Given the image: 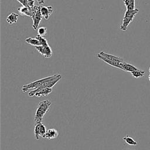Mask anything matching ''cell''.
Wrapping results in <instances>:
<instances>
[{
  "label": "cell",
  "instance_id": "3",
  "mask_svg": "<svg viewBox=\"0 0 150 150\" xmlns=\"http://www.w3.org/2000/svg\"><path fill=\"white\" fill-rule=\"evenodd\" d=\"M52 76H49V77H44L43 79L36 80L35 81H33L32 83H30L28 84H25L24 86H23L22 88V91L24 93L28 91L30 89H33V90H35L37 88H38L39 87H40L45 81H46V80H47L48 79H49L50 78H51Z\"/></svg>",
  "mask_w": 150,
  "mask_h": 150
},
{
  "label": "cell",
  "instance_id": "27",
  "mask_svg": "<svg viewBox=\"0 0 150 150\" xmlns=\"http://www.w3.org/2000/svg\"><path fill=\"white\" fill-rule=\"evenodd\" d=\"M148 79H149V81H150V73H149V74L148 76Z\"/></svg>",
  "mask_w": 150,
  "mask_h": 150
},
{
  "label": "cell",
  "instance_id": "14",
  "mask_svg": "<svg viewBox=\"0 0 150 150\" xmlns=\"http://www.w3.org/2000/svg\"><path fill=\"white\" fill-rule=\"evenodd\" d=\"M18 16H19L18 14L15 12H12L6 18L7 23H8L9 24H13V23H16L18 19Z\"/></svg>",
  "mask_w": 150,
  "mask_h": 150
},
{
  "label": "cell",
  "instance_id": "20",
  "mask_svg": "<svg viewBox=\"0 0 150 150\" xmlns=\"http://www.w3.org/2000/svg\"><path fill=\"white\" fill-rule=\"evenodd\" d=\"M47 132V130L46 129V127L45 125L41 122L40 123V135L43 138H45V135Z\"/></svg>",
  "mask_w": 150,
  "mask_h": 150
},
{
  "label": "cell",
  "instance_id": "10",
  "mask_svg": "<svg viewBox=\"0 0 150 150\" xmlns=\"http://www.w3.org/2000/svg\"><path fill=\"white\" fill-rule=\"evenodd\" d=\"M134 17H128V16H124L122 24L121 25L120 29L122 31H125L129 25V24L133 21Z\"/></svg>",
  "mask_w": 150,
  "mask_h": 150
},
{
  "label": "cell",
  "instance_id": "1",
  "mask_svg": "<svg viewBox=\"0 0 150 150\" xmlns=\"http://www.w3.org/2000/svg\"><path fill=\"white\" fill-rule=\"evenodd\" d=\"M50 105L51 102L47 100L42 101L38 104L34 117L35 124L42 122L43 118L45 114L49 111Z\"/></svg>",
  "mask_w": 150,
  "mask_h": 150
},
{
  "label": "cell",
  "instance_id": "23",
  "mask_svg": "<svg viewBox=\"0 0 150 150\" xmlns=\"http://www.w3.org/2000/svg\"><path fill=\"white\" fill-rule=\"evenodd\" d=\"M123 2H124L125 6L127 7L129 5H130L132 3H135V0H123Z\"/></svg>",
  "mask_w": 150,
  "mask_h": 150
},
{
  "label": "cell",
  "instance_id": "7",
  "mask_svg": "<svg viewBox=\"0 0 150 150\" xmlns=\"http://www.w3.org/2000/svg\"><path fill=\"white\" fill-rule=\"evenodd\" d=\"M40 12L42 16L45 19H48L50 16V15L53 13V9L52 6H41Z\"/></svg>",
  "mask_w": 150,
  "mask_h": 150
},
{
  "label": "cell",
  "instance_id": "16",
  "mask_svg": "<svg viewBox=\"0 0 150 150\" xmlns=\"http://www.w3.org/2000/svg\"><path fill=\"white\" fill-rule=\"evenodd\" d=\"M122 139L128 145H133V146H135L137 145V142L131 137H130L128 135L125 136V137H124L122 138Z\"/></svg>",
  "mask_w": 150,
  "mask_h": 150
},
{
  "label": "cell",
  "instance_id": "17",
  "mask_svg": "<svg viewBox=\"0 0 150 150\" xmlns=\"http://www.w3.org/2000/svg\"><path fill=\"white\" fill-rule=\"evenodd\" d=\"M132 76L136 78V79H138V78H141L142 77H143L144 76V74H145V71H143V70H135V71H134L132 72L131 73Z\"/></svg>",
  "mask_w": 150,
  "mask_h": 150
},
{
  "label": "cell",
  "instance_id": "18",
  "mask_svg": "<svg viewBox=\"0 0 150 150\" xmlns=\"http://www.w3.org/2000/svg\"><path fill=\"white\" fill-rule=\"evenodd\" d=\"M41 123V122H40ZM40 123L36 124L34 129V134H35V138L36 139H39L40 135Z\"/></svg>",
  "mask_w": 150,
  "mask_h": 150
},
{
  "label": "cell",
  "instance_id": "11",
  "mask_svg": "<svg viewBox=\"0 0 150 150\" xmlns=\"http://www.w3.org/2000/svg\"><path fill=\"white\" fill-rule=\"evenodd\" d=\"M120 64H121V69L124 71H125L131 73L134 71H135V70H137L139 69L138 68H137L136 67L134 66L133 65H132L131 64H129L128 63H126L124 61L123 62L121 63Z\"/></svg>",
  "mask_w": 150,
  "mask_h": 150
},
{
  "label": "cell",
  "instance_id": "13",
  "mask_svg": "<svg viewBox=\"0 0 150 150\" xmlns=\"http://www.w3.org/2000/svg\"><path fill=\"white\" fill-rule=\"evenodd\" d=\"M52 88H49V87H46L44 88L42 90H40V91H39L38 92H37L35 96L36 97H45L47 96V95H49L50 93H52Z\"/></svg>",
  "mask_w": 150,
  "mask_h": 150
},
{
  "label": "cell",
  "instance_id": "19",
  "mask_svg": "<svg viewBox=\"0 0 150 150\" xmlns=\"http://www.w3.org/2000/svg\"><path fill=\"white\" fill-rule=\"evenodd\" d=\"M139 12V9L135 8L132 11H126L124 13V16L135 17V16Z\"/></svg>",
  "mask_w": 150,
  "mask_h": 150
},
{
  "label": "cell",
  "instance_id": "4",
  "mask_svg": "<svg viewBox=\"0 0 150 150\" xmlns=\"http://www.w3.org/2000/svg\"><path fill=\"white\" fill-rule=\"evenodd\" d=\"M37 6H21L17 8V10L21 15H25L30 18H32L35 15L36 11Z\"/></svg>",
  "mask_w": 150,
  "mask_h": 150
},
{
  "label": "cell",
  "instance_id": "9",
  "mask_svg": "<svg viewBox=\"0 0 150 150\" xmlns=\"http://www.w3.org/2000/svg\"><path fill=\"white\" fill-rule=\"evenodd\" d=\"M97 57L103 60V62H104L105 63H107L108 64L111 66H113V67H117V68H119L120 69H121V63H118V62H114V61H112V60H110L101 55H100L98 53L97 54Z\"/></svg>",
  "mask_w": 150,
  "mask_h": 150
},
{
  "label": "cell",
  "instance_id": "22",
  "mask_svg": "<svg viewBox=\"0 0 150 150\" xmlns=\"http://www.w3.org/2000/svg\"><path fill=\"white\" fill-rule=\"evenodd\" d=\"M38 35L41 36H43L46 34L47 32V29L45 27H40L38 29Z\"/></svg>",
  "mask_w": 150,
  "mask_h": 150
},
{
  "label": "cell",
  "instance_id": "25",
  "mask_svg": "<svg viewBox=\"0 0 150 150\" xmlns=\"http://www.w3.org/2000/svg\"><path fill=\"white\" fill-rule=\"evenodd\" d=\"M35 0H28V6H34Z\"/></svg>",
  "mask_w": 150,
  "mask_h": 150
},
{
  "label": "cell",
  "instance_id": "12",
  "mask_svg": "<svg viewBox=\"0 0 150 150\" xmlns=\"http://www.w3.org/2000/svg\"><path fill=\"white\" fill-rule=\"evenodd\" d=\"M58 136L57 131L54 128H50L47 130V132L45 135V138L48 139H54Z\"/></svg>",
  "mask_w": 150,
  "mask_h": 150
},
{
  "label": "cell",
  "instance_id": "28",
  "mask_svg": "<svg viewBox=\"0 0 150 150\" xmlns=\"http://www.w3.org/2000/svg\"><path fill=\"white\" fill-rule=\"evenodd\" d=\"M149 73H150V66H149Z\"/></svg>",
  "mask_w": 150,
  "mask_h": 150
},
{
  "label": "cell",
  "instance_id": "6",
  "mask_svg": "<svg viewBox=\"0 0 150 150\" xmlns=\"http://www.w3.org/2000/svg\"><path fill=\"white\" fill-rule=\"evenodd\" d=\"M40 8H41V6H37L36 12H35V15H33V16L32 18V19L33 20L32 28L35 30H37V29L39 26V23L42 19V17H43L41 14V12H40Z\"/></svg>",
  "mask_w": 150,
  "mask_h": 150
},
{
  "label": "cell",
  "instance_id": "8",
  "mask_svg": "<svg viewBox=\"0 0 150 150\" xmlns=\"http://www.w3.org/2000/svg\"><path fill=\"white\" fill-rule=\"evenodd\" d=\"M98 54L100 55H101L110 60L114 61V62H118V63H122L124 62L123 59L121 57H118V56H116L109 54V53H107L103 51L99 52Z\"/></svg>",
  "mask_w": 150,
  "mask_h": 150
},
{
  "label": "cell",
  "instance_id": "26",
  "mask_svg": "<svg viewBox=\"0 0 150 150\" xmlns=\"http://www.w3.org/2000/svg\"><path fill=\"white\" fill-rule=\"evenodd\" d=\"M37 1L39 3V4H42L45 3V0H37Z\"/></svg>",
  "mask_w": 150,
  "mask_h": 150
},
{
  "label": "cell",
  "instance_id": "5",
  "mask_svg": "<svg viewBox=\"0 0 150 150\" xmlns=\"http://www.w3.org/2000/svg\"><path fill=\"white\" fill-rule=\"evenodd\" d=\"M35 49L45 58L49 59L51 57L52 54V50L49 45L46 46L40 45L38 46H35Z\"/></svg>",
  "mask_w": 150,
  "mask_h": 150
},
{
  "label": "cell",
  "instance_id": "24",
  "mask_svg": "<svg viewBox=\"0 0 150 150\" xmlns=\"http://www.w3.org/2000/svg\"><path fill=\"white\" fill-rule=\"evenodd\" d=\"M16 1L19 2L20 4H21L23 6H28V0H16Z\"/></svg>",
  "mask_w": 150,
  "mask_h": 150
},
{
  "label": "cell",
  "instance_id": "2",
  "mask_svg": "<svg viewBox=\"0 0 150 150\" xmlns=\"http://www.w3.org/2000/svg\"><path fill=\"white\" fill-rule=\"evenodd\" d=\"M62 78V76L60 74H54L52 76L51 78L45 81L40 87L37 88L35 90H33L30 91L28 93V96L29 97H33L35 95V94L40 91V90L46 88V87H49V88H52Z\"/></svg>",
  "mask_w": 150,
  "mask_h": 150
},
{
  "label": "cell",
  "instance_id": "15",
  "mask_svg": "<svg viewBox=\"0 0 150 150\" xmlns=\"http://www.w3.org/2000/svg\"><path fill=\"white\" fill-rule=\"evenodd\" d=\"M25 42L27 43H28L32 46H34L35 47L40 46V43L39 40L36 38H30V37L28 38L25 39Z\"/></svg>",
  "mask_w": 150,
  "mask_h": 150
},
{
  "label": "cell",
  "instance_id": "21",
  "mask_svg": "<svg viewBox=\"0 0 150 150\" xmlns=\"http://www.w3.org/2000/svg\"><path fill=\"white\" fill-rule=\"evenodd\" d=\"M39 41L40 43V45L42 46H46V45H48V42H47V40L44 38L43 36H39V35H38L36 37Z\"/></svg>",
  "mask_w": 150,
  "mask_h": 150
}]
</instances>
